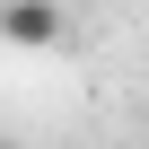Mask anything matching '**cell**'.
<instances>
[{"mask_svg":"<svg viewBox=\"0 0 149 149\" xmlns=\"http://www.w3.org/2000/svg\"><path fill=\"white\" fill-rule=\"evenodd\" d=\"M61 35H70V18L53 0H9V9H0V44H18V53H53Z\"/></svg>","mask_w":149,"mask_h":149,"instance_id":"1","label":"cell"},{"mask_svg":"<svg viewBox=\"0 0 149 149\" xmlns=\"http://www.w3.org/2000/svg\"><path fill=\"white\" fill-rule=\"evenodd\" d=\"M0 149H9V140H0Z\"/></svg>","mask_w":149,"mask_h":149,"instance_id":"2","label":"cell"}]
</instances>
